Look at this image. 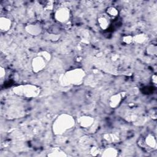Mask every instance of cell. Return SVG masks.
Returning a JSON list of instances; mask_svg holds the SVG:
<instances>
[{"mask_svg": "<svg viewBox=\"0 0 157 157\" xmlns=\"http://www.w3.org/2000/svg\"><path fill=\"white\" fill-rule=\"evenodd\" d=\"M6 75V70L2 67H1L0 69V77L1 78H2Z\"/></svg>", "mask_w": 157, "mask_h": 157, "instance_id": "19", "label": "cell"}, {"mask_svg": "<svg viewBox=\"0 0 157 157\" xmlns=\"http://www.w3.org/2000/svg\"><path fill=\"white\" fill-rule=\"evenodd\" d=\"M94 118L88 115H83L77 119V123L83 128H89L91 127L94 124Z\"/></svg>", "mask_w": 157, "mask_h": 157, "instance_id": "6", "label": "cell"}, {"mask_svg": "<svg viewBox=\"0 0 157 157\" xmlns=\"http://www.w3.org/2000/svg\"><path fill=\"white\" fill-rule=\"evenodd\" d=\"M147 52L150 55H156V45H150L147 47Z\"/></svg>", "mask_w": 157, "mask_h": 157, "instance_id": "17", "label": "cell"}, {"mask_svg": "<svg viewBox=\"0 0 157 157\" xmlns=\"http://www.w3.org/2000/svg\"><path fill=\"white\" fill-rule=\"evenodd\" d=\"M146 39V36L144 34H139L133 36V43L141 44L143 43Z\"/></svg>", "mask_w": 157, "mask_h": 157, "instance_id": "16", "label": "cell"}, {"mask_svg": "<svg viewBox=\"0 0 157 157\" xmlns=\"http://www.w3.org/2000/svg\"><path fill=\"white\" fill-rule=\"evenodd\" d=\"M144 144L148 149H155L156 147L155 137L153 134H148L144 139Z\"/></svg>", "mask_w": 157, "mask_h": 157, "instance_id": "9", "label": "cell"}, {"mask_svg": "<svg viewBox=\"0 0 157 157\" xmlns=\"http://www.w3.org/2000/svg\"><path fill=\"white\" fill-rule=\"evenodd\" d=\"M25 30L28 33L33 36H37L41 33L42 28L37 23H29L26 25Z\"/></svg>", "mask_w": 157, "mask_h": 157, "instance_id": "7", "label": "cell"}, {"mask_svg": "<svg viewBox=\"0 0 157 157\" xmlns=\"http://www.w3.org/2000/svg\"><path fill=\"white\" fill-rule=\"evenodd\" d=\"M118 155V151L114 148H107L105 149L102 153L101 156H116Z\"/></svg>", "mask_w": 157, "mask_h": 157, "instance_id": "13", "label": "cell"}, {"mask_svg": "<svg viewBox=\"0 0 157 157\" xmlns=\"http://www.w3.org/2000/svg\"><path fill=\"white\" fill-rule=\"evenodd\" d=\"M105 13L107 16L110 17H116L118 15V9L113 6H109L106 9Z\"/></svg>", "mask_w": 157, "mask_h": 157, "instance_id": "14", "label": "cell"}, {"mask_svg": "<svg viewBox=\"0 0 157 157\" xmlns=\"http://www.w3.org/2000/svg\"><path fill=\"white\" fill-rule=\"evenodd\" d=\"M13 93L17 96L28 98H36L40 93V88L33 84H24L13 88Z\"/></svg>", "mask_w": 157, "mask_h": 157, "instance_id": "2", "label": "cell"}, {"mask_svg": "<svg viewBox=\"0 0 157 157\" xmlns=\"http://www.w3.org/2000/svg\"><path fill=\"white\" fill-rule=\"evenodd\" d=\"M123 41L127 44H130L131 43H133V36L130 35L125 36L123 37Z\"/></svg>", "mask_w": 157, "mask_h": 157, "instance_id": "18", "label": "cell"}, {"mask_svg": "<svg viewBox=\"0 0 157 157\" xmlns=\"http://www.w3.org/2000/svg\"><path fill=\"white\" fill-rule=\"evenodd\" d=\"M71 17V11L67 7H61L56 9L54 13L55 19L59 23H66L69 21Z\"/></svg>", "mask_w": 157, "mask_h": 157, "instance_id": "5", "label": "cell"}, {"mask_svg": "<svg viewBox=\"0 0 157 157\" xmlns=\"http://www.w3.org/2000/svg\"><path fill=\"white\" fill-rule=\"evenodd\" d=\"M48 156H56V157H63V156H66L67 155L64 152L63 150H61L59 148H55L51 150L50 152L47 154Z\"/></svg>", "mask_w": 157, "mask_h": 157, "instance_id": "12", "label": "cell"}, {"mask_svg": "<svg viewBox=\"0 0 157 157\" xmlns=\"http://www.w3.org/2000/svg\"><path fill=\"white\" fill-rule=\"evenodd\" d=\"M85 75V72L82 69H75L66 72L63 81L66 85H78L83 80Z\"/></svg>", "mask_w": 157, "mask_h": 157, "instance_id": "3", "label": "cell"}, {"mask_svg": "<svg viewBox=\"0 0 157 157\" xmlns=\"http://www.w3.org/2000/svg\"><path fill=\"white\" fill-rule=\"evenodd\" d=\"M104 138L108 142H115L118 140L119 137L115 135L114 134H111V133H107L104 134L103 136Z\"/></svg>", "mask_w": 157, "mask_h": 157, "instance_id": "15", "label": "cell"}, {"mask_svg": "<svg viewBox=\"0 0 157 157\" xmlns=\"http://www.w3.org/2000/svg\"><path fill=\"white\" fill-rule=\"evenodd\" d=\"M74 118L69 114L64 113L59 115L53 121L52 129L56 135H62L75 125Z\"/></svg>", "mask_w": 157, "mask_h": 157, "instance_id": "1", "label": "cell"}, {"mask_svg": "<svg viewBox=\"0 0 157 157\" xmlns=\"http://www.w3.org/2000/svg\"><path fill=\"white\" fill-rule=\"evenodd\" d=\"M48 62V61L40 53H39L31 61V67L33 72L37 73L42 71L45 68Z\"/></svg>", "mask_w": 157, "mask_h": 157, "instance_id": "4", "label": "cell"}, {"mask_svg": "<svg viewBox=\"0 0 157 157\" xmlns=\"http://www.w3.org/2000/svg\"><path fill=\"white\" fill-rule=\"evenodd\" d=\"M12 26V21L10 18L6 17H1L0 18V30L1 32L6 33L8 31Z\"/></svg>", "mask_w": 157, "mask_h": 157, "instance_id": "8", "label": "cell"}, {"mask_svg": "<svg viewBox=\"0 0 157 157\" xmlns=\"http://www.w3.org/2000/svg\"><path fill=\"white\" fill-rule=\"evenodd\" d=\"M97 21L99 27L103 30H105L109 27L110 21L109 20V18L104 15H99Z\"/></svg>", "mask_w": 157, "mask_h": 157, "instance_id": "11", "label": "cell"}, {"mask_svg": "<svg viewBox=\"0 0 157 157\" xmlns=\"http://www.w3.org/2000/svg\"><path fill=\"white\" fill-rule=\"evenodd\" d=\"M152 78H153V82L155 83V84H156V75H154L153 77H152Z\"/></svg>", "mask_w": 157, "mask_h": 157, "instance_id": "20", "label": "cell"}, {"mask_svg": "<svg viewBox=\"0 0 157 157\" xmlns=\"http://www.w3.org/2000/svg\"><path fill=\"white\" fill-rule=\"evenodd\" d=\"M122 94L121 93H117L115 94L112 95L109 101V105L112 108H115L117 107L121 102L122 100Z\"/></svg>", "mask_w": 157, "mask_h": 157, "instance_id": "10", "label": "cell"}]
</instances>
